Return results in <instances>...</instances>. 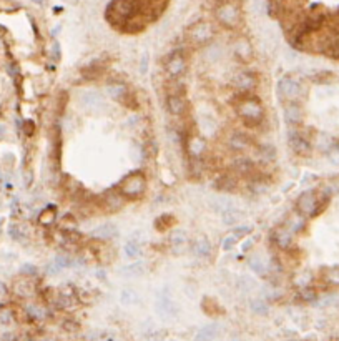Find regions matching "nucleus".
I'll return each mask as SVG.
<instances>
[{
	"label": "nucleus",
	"mask_w": 339,
	"mask_h": 341,
	"mask_svg": "<svg viewBox=\"0 0 339 341\" xmlns=\"http://www.w3.org/2000/svg\"><path fill=\"white\" fill-rule=\"evenodd\" d=\"M77 301H78V298L70 295V293L60 291L54 296V305L57 310H72V308H75Z\"/></svg>",
	"instance_id": "obj_19"
},
{
	"label": "nucleus",
	"mask_w": 339,
	"mask_h": 341,
	"mask_svg": "<svg viewBox=\"0 0 339 341\" xmlns=\"http://www.w3.org/2000/svg\"><path fill=\"white\" fill-rule=\"evenodd\" d=\"M54 58H55V60H58V58H60V49H58V44H55L54 45Z\"/></svg>",
	"instance_id": "obj_55"
},
{
	"label": "nucleus",
	"mask_w": 339,
	"mask_h": 341,
	"mask_svg": "<svg viewBox=\"0 0 339 341\" xmlns=\"http://www.w3.org/2000/svg\"><path fill=\"white\" fill-rule=\"evenodd\" d=\"M220 333V326L216 323H210L200 329L195 336V341H215Z\"/></svg>",
	"instance_id": "obj_23"
},
{
	"label": "nucleus",
	"mask_w": 339,
	"mask_h": 341,
	"mask_svg": "<svg viewBox=\"0 0 339 341\" xmlns=\"http://www.w3.org/2000/svg\"><path fill=\"white\" fill-rule=\"evenodd\" d=\"M213 35H215L213 27L206 22H200L197 25H193L188 32V39L193 45H206L213 39Z\"/></svg>",
	"instance_id": "obj_8"
},
{
	"label": "nucleus",
	"mask_w": 339,
	"mask_h": 341,
	"mask_svg": "<svg viewBox=\"0 0 339 341\" xmlns=\"http://www.w3.org/2000/svg\"><path fill=\"white\" fill-rule=\"evenodd\" d=\"M148 67H150V58H148V53L145 52L141 57V62H140V73H148Z\"/></svg>",
	"instance_id": "obj_50"
},
{
	"label": "nucleus",
	"mask_w": 339,
	"mask_h": 341,
	"mask_svg": "<svg viewBox=\"0 0 339 341\" xmlns=\"http://www.w3.org/2000/svg\"><path fill=\"white\" fill-rule=\"evenodd\" d=\"M166 110L172 115H185L188 110V102L185 95H168L166 97Z\"/></svg>",
	"instance_id": "obj_15"
},
{
	"label": "nucleus",
	"mask_w": 339,
	"mask_h": 341,
	"mask_svg": "<svg viewBox=\"0 0 339 341\" xmlns=\"http://www.w3.org/2000/svg\"><path fill=\"white\" fill-rule=\"evenodd\" d=\"M233 50H235V57L241 63H248L253 60V45L250 40L245 39V37H240V39L235 42Z\"/></svg>",
	"instance_id": "obj_13"
},
{
	"label": "nucleus",
	"mask_w": 339,
	"mask_h": 341,
	"mask_svg": "<svg viewBox=\"0 0 339 341\" xmlns=\"http://www.w3.org/2000/svg\"><path fill=\"white\" fill-rule=\"evenodd\" d=\"M286 228H288V230H291L293 233H299L304 228L303 216H301L299 213H298V215H294V216H289L288 221H286Z\"/></svg>",
	"instance_id": "obj_34"
},
{
	"label": "nucleus",
	"mask_w": 339,
	"mask_h": 341,
	"mask_svg": "<svg viewBox=\"0 0 339 341\" xmlns=\"http://www.w3.org/2000/svg\"><path fill=\"white\" fill-rule=\"evenodd\" d=\"M185 92V85H182V82H178L177 78H172V82L168 80L166 83V97L168 95H183Z\"/></svg>",
	"instance_id": "obj_40"
},
{
	"label": "nucleus",
	"mask_w": 339,
	"mask_h": 341,
	"mask_svg": "<svg viewBox=\"0 0 339 341\" xmlns=\"http://www.w3.org/2000/svg\"><path fill=\"white\" fill-rule=\"evenodd\" d=\"M288 145L293 150V153L299 157H308L311 155V142L308 140V137L304 133H301L299 130H289L288 132Z\"/></svg>",
	"instance_id": "obj_6"
},
{
	"label": "nucleus",
	"mask_w": 339,
	"mask_h": 341,
	"mask_svg": "<svg viewBox=\"0 0 339 341\" xmlns=\"http://www.w3.org/2000/svg\"><path fill=\"white\" fill-rule=\"evenodd\" d=\"M145 341H163L165 339V331H148L143 334Z\"/></svg>",
	"instance_id": "obj_47"
},
{
	"label": "nucleus",
	"mask_w": 339,
	"mask_h": 341,
	"mask_svg": "<svg viewBox=\"0 0 339 341\" xmlns=\"http://www.w3.org/2000/svg\"><path fill=\"white\" fill-rule=\"evenodd\" d=\"M216 19L218 22L226 27V29H235V27L240 24V12L235 5H221V7L216 10Z\"/></svg>",
	"instance_id": "obj_10"
},
{
	"label": "nucleus",
	"mask_w": 339,
	"mask_h": 341,
	"mask_svg": "<svg viewBox=\"0 0 339 341\" xmlns=\"http://www.w3.org/2000/svg\"><path fill=\"white\" fill-rule=\"evenodd\" d=\"M188 243V235L185 230H173L172 237H169V245L175 252H182L185 248V245Z\"/></svg>",
	"instance_id": "obj_27"
},
{
	"label": "nucleus",
	"mask_w": 339,
	"mask_h": 341,
	"mask_svg": "<svg viewBox=\"0 0 339 341\" xmlns=\"http://www.w3.org/2000/svg\"><path fill=\"white\" fill-rule=\"evenodd\" d=\"M103 72H105V67L102 65V63L93 62V63H90L88 67L83 68L82 75H83L85 80H90V82H93V80H98L100 77H102Z\"/></svg>",
	"instance_id": "obj_26"
},
{
	"label": "nucleus",
	"mask_w": 339,
	"mask_h": 341,
	"mask_svg": "<svg viewBox=\"0 0 339 341\" xmlns=\"http://www.w3.org/2000/svg\"><path fill=\"white\" fill-rule=\"evenodd\" d=\"M82 105L85 106V108H95V106H100L102 105V97H100L98 93H95V92H87V93H83V97H82Z\"/></svg>",
	"instance_id": "obj_32"
},
{
	"label": "nucleus",
	"mask_w": 339,
	"mask_h": 341,
	"mask_svg": "<svg viewBox=\"0 0 339 341\" xmlns=\"http://www.w3.org/2000/svg\"><path fill=\"white\" fill-rule=\"evenodd\" d=\"M123 253H125V257L130 258V260H133V258L138 257V255H140L138 242H135V240H128V242L125 243V247H123Z\"/></svg>",
	"instance_id": "obj_35"
},
{
	"label": "nucleus",
	"mask_w": 339,
	"mask_h": 341,
	"mask_svg": "<svg viewBox=\"0 0 339 341\" xmlns=\"http://www.w3.org/2000/svg\"><path fill=\"white\" fill-rule=\"evenodd\" d=\"M248 266H250V270H253L254 273L259 275V276H268V263L264 262V260L259 257V255H254L250 260H248Z\"/></svg>",
	"instance_id": "obj_28"
},
{
	"label": "nucleus",
	"mask_w": 339,
	"mask_h": 341,
	"mask_svg": "<svg viewBox=\"0 0 339 341\" xmlns=\"http://www.w3.org/2000/svg\"><path fill=\"white\" fill-rule=\"evenodd\" d=\"M155 308H156V313L160 315L161 318H175L178 315V305L173 301V298L168 295V293H160L156 298V303H155Z\"/></svg>",
	"instance_id": "obj_9"
},
{
	"label": "nucleus",
	"mask_w": 339,
	"mask_h": 341,
	"mask_svg": "<svg viewBox=\"0 0 339 341\" xmlns=\"http://www.w3.org/2000/svg\"><path fill=\"white\" fill-rule=\"evenodd\" d=\"M327 198H321L314 190H306L303 191L298 200H296V210L301 216H316L322 208H324V201Z\"/></svg>",
	"instance_id": "obj_2"
},
{
	"label": "nucleus",
	"mask_w": 339,
	"mask_h": 341,
	"mask_svg": "<svg viewBox=\"0 0 339 341\" xmlns=\"http://www.w3.org/2000/svg\"><path fill=\"white\" fill-rule=\"evenodd\" d=\"M145 190H146V180L141 172H133L126 175L118 185V191L121 193V196L130 200L140 198V196L145 193Z\"/></svg>",
	"instance_id": "obj_3"
},
{
	"label": "nucleus",
	"mask_w": 339,
	"mask_h": 341,
	"mask_svg": "<svg viewBox=\"0 0 339 341\" xmlns=\"http://www.w3.org/2000/svg\"><path fill=\"white\" fill-rule=\"evenodd\" d=\"M187 70V57L182 50H175L165 63V72L169 78L182 77Z\"/></svg>",
	"instance_id": "obj_7"
},
{
	"label": "nucleus",
	"mask_w": 339,
	"mask_h": 341,
	"mask_svg": "<svg viewBox=\"0 0 339 341\" xmlns=\"http://www.w3.org/2000/svg\"><path fill=\"white\" fill-rule=\"evenodd\" d=\"M276 92L279 98L284 100L286 103H289V102H298L303 90H301V83L293 75H284L278 80Z\"/></svg>",
	"instance_id": "obj_4"
},
{
	"label": "nucleus",
	"mask_w": 339,
	"mask_h": 341,
	"mask_svg": "<svg viewBox=\"0 0 339 341\" xmlns=\"http://www.w3.org/2000/svg\"><path fill=\"white\" fill-rule=\"evenodd\" d=\"M248 233H251V228H250V226H246V225H241V226H236L235 230H233L231 235H233V237H236L238 240H240V238H245V237L248 235Z\"/></svg>",
	"instance_id": "obj_49"
},
{
	"label": "nucleus",
	"mask_w": 339,
	"mask_h": 341,
	"mask_svg": "<svg viewBox=\"0 0 339 341\" xmlns=\"http://www.w3.org/2000/svg\"><path fill=\"white\" fill-rule=\"evenodd\" d=\"M253 243H254V240H253V238L246 240L245 245H243V247H241V250H243V252H248V250H250V248L253 247Z\"/></svg>",
	"instance_id": "obj_54"
},
{
	"label": "nucleus",
	"mask_w": 339,
	"mask_h": 341,
	"mask_svg": "<svg viewBox=\"0 0 339 341\" xmlns=\"http://www.w3.org/2000/svg\"><path fill=\"white\" fill-rule=\"evenodd\" d=\"M39 221L42 223V225H45V226H50L52 223L55 221V210L54 208H47L44 213L40 215L39 218Z\"/></svg>",
	"instance_id": "obj_42"
},
{
	"label": "nucleus",
	"mask_w": 339,
	"mask_h": 341,
	"mask_svg": "<svg viewBox=\"0 0 339 341\" xmlns=\"http://www.w3.org/2000/svg\"><path fill=\"white\" fill-rule=\"evenodd\" d=\"M326 281L329 285L339 286V266H334V268L326 271Z\"/></svg>",
	"instance_id": "obj_44"
},
{
	"label": "nucleus",
	"mask_w": 339,
	"mask_h": 341,
	"mask_svg": "<svg viewBox=\"0 0 339 341\" xmlns=\"http://www.w3.org/2000/svg\"><path fill=\"white\" fill-rule=\"evenodd\" d=\"M268 188H269L268 180H264L261 177H253L250 185H248V190H251L253 193H256V195L264 193V191H268Z\"/></svg>",
	"instance_id": "obj_30"
},
{
	"label": "nucleus",
	"mask_w": 339,
	"mask_h": 341,
	"mask_svg": "<svg viewBox=\"0 0 339 341\" xmlns=\"http://www.w3.org/2000/svg\"><path fill=\"white\" fill-rule=\"evenodd\" d=\"M236 243H238V238L236 237H233V235H228L223 238V242H221V248L225 250V252H230V250H233L236 247Z\"/></svg>",
	"instance_id": "obj_46"
},
{
	"label": "nucleus",
	"mask_w": 339,
	"mask_h": 341,
	"mask_svg": "<svg viewBox=\"0 0 339 341\" xmlns=\"http://www.w3.org/2000/svg\"><path fill=\"white\" fill-rule=\"evenodd\" d=\"M259 157L263 160H273L276 157V152H274L273 147H261L259 148Z\"/></svg>",
	"instance_id": "obj_48"
},
{
	"label": "nucleus",
	"mask_w": 339,
	"mask_h": 341,
	"mask_svg": "<svg viewBox=\"0 0 339 341\" xmlns=\"http://www.w3.org/2000/svg\"><path fill=\"white\" fill-rule=\"evenodd\" d=\"M233 172L236 175H241V177H251L254 173V170H256V165L251 158H246V157H240L236 158L235 162H233Z\"/></svg>",
	"instance_id": "obj_16"
},
{
	"label": "nucleus",
	"mask_w": 339,
	"mask_h": 341,
	"mask_svg": "<svg viewBox=\"0 0 339 341\" xmlns=\"http://www.w3.org/2000/svg\"><path fill=\"white\" fill-rule=\"evenodd\" d=\"M327 157L331 158V162L337 165L339 163V147H331L329 148V153H327Z\"/></svg>",
	"instance_id": "obj_52"
},
{
	"label": "nucleus",
	"mask_w": 339,
	"mask_h": 341,
	"mask_svg": "<svg viewBox=\"0 0 339 341\" xmlns=\"http://www.w3.org/2000/svg\"><path fill=\"white\" fill-rule=\"evenodd\" d=\"M0 341H12V338H10V334H5V336L0 339Z\"/></svg>",
	"instance_id": "obj_56"
},
{
	"label": "nucleus",
	"mask_w": 339,
	"mask_h": 341,
	"mask_svg": "<svg viewBox=\"0 0 339 341\" xmlns=\"http://www.w3.org/2000/svg\"><path fill=\"white\" fill-rule=\"evenodd\" d=\"M123 203H125V198L121 196L120 191H108V193H105L103 196V206L108 211L120 210L121 206H123Z\"/></svg>",
	"instance_id": "obj_21"
},
{
	"label": "nucleus",
	"mask_w": 339,
	"mask_h": 341,
	"mask_svg": "<svg viewBox=\"0 0 339 341\" xmlns=\"http://www.w3.org/2000/svg\"><path fill=\"white\" fill-rule=\"evenodd\" d=\"M215 188L218 191H223V193L235 191L238 188V180L235 175H221L215 180Z\"/></svg>",
	"instance_id": "obj_22"
},
{
	"label": "nucleus",
	"mask_w": 339,
	"mask_h": 341,
	"mask_svg": "<svg viewBox=\"0 0 339 341\" xmlns=\"http://www.w3.org/2000/svg\"><path fill=\"white\" fill-rule=\"evenodd\" d=\"M298 298L304 303H311L317 298V293L312 286H304V288H299L298 291Z\"/></svg>",
	"instance_id": "obj_38"
},
{
	"label": "nucleus",
	"mask_w": 339,
	"mask_h": 341,
	"mask_svg": "<svg viewBox=\"0 0 339 341\" xmlns=\"http://www.w3.org/2000/svg\"><path fill=\"white\" fill-rule=\"evenodd\" d=\"M256 286H258L256 280H254V278H251V276H248V275L241 276V278H240V281H238V288H240L241 291H245V293H248V291H253V290H256Z\"/></svg>",
	"instance_id": "obj_37"
},
{
	"label": "nucleus",
	"mask_w": 339,
	"mask_h": 341,
	"mask_svg": "<svg viewBox=\"0 0 339 341\" xmlns=\"http://www.w3.org/2000/svg\"><path fill=\"white\" fill-rule=\"evenodd\" d=\"M187 150L192 158H201L206 150V140L203 137H192L187 143Z\"/></svg>",
	"instance_id": "obj_20"
},
{
	"label": "nucleus",
	"mask_w": 339,
	"mask_h": 341,
	"mask_svg": "<svg viewBox=\"0 0 339 341\" xmlns=\"http://www.w3.org/2000/svg\"><path fill=\"white\" fill-rule=\"evenodd\" d=\"M120 303L121 305H125V306H135V305H138L140 303V296H138V293H136L135 290H130V288H126L120 293Z\"/></svg>",
	"instance_id": "obj_29"
},
{
	"label": "nucleus",
	"mask_w": 339,
	"mask_h": 341,
	"mask_svg": "<svg viewBox=\"0 0 339 341\" xmlns=\"http://www.w3.org/2000/svg\"><path fill=\"white\" fill-rule=\"evenodd\" d=\"M283 117H284V122L289 127H296L303 122L304 113H303V108H301V105L298 102H289L284 106Z\"/></svg>",
	"instance_id": "obj_14"
},
{
	"label": "nucleus",
	"mask_w": 339,
	"mask_h": 341,
	"mask_svg": "<svg viewBox=\"0 0 339 341\" xmlns=\"http://www.w3.org/2000/svg\"><path fill=\"white\" fill-rule=\"evenodd\" d=\"M200 127L206 135H213L216 132V124H215V120H211V119H201Z\"/></svg>",
	"instance_id": "obj_43"
},
{
	"label": "nucleus",
	"mask_w": 339,
	"mask_h": 341,
	"mask_svg": "<svg viewBox=\"0 0 339 341\" xmlns=\"http://www.w3.org/2000/svg\"><path fill=\"white\" fill-rule=\"evenodd\" d=\"M107 93L110 98L113 100H120V102H125V98L130 95V90L125 83H110L107 87Z\"/></svg>",
	"instance_id": "obj_24"
},
{
	"label": "nucleus",
	"mask_w": 339,
	"mask_h": 341,
	"mask_svg": "<svg viewBox=\"0 0 339 341\" xmlns=\"http://www.w3.org/2000/svg\"><path fill=\"white\" fill-rule=\"evenodd\" d=\"M145 273V266L143 263H133L130 266H125V268H121V275L125 276V278H138Z\"/></svg>",
	"instance_id": "obj_31"
},
{
	"label": "nucleus",
	"mask_w": 339,
	"mask_h": 341,
	"mask_svg": "<svg viewBox=\"0 0 339 341\" xmlns=\"http://www.w3.org/2000/svg\"><path fill=\"white\" fill-rule=\"evenodd\" d=\"M172 225H173L172 215H161V216H158L155 220V228H156V230H160V232L169 230V226H172Z\"/></svg>",
	"instance_id": "obj_41"
},
{
	"label": "nucleus",
	"mask_w": 339,
	"mask_h": 341,
	"mask_svg": "<svg viewBox=\"0 0 339 341\" xmlns=\"http://www.w3.org/2000/svg\"><path fill=\"white\" fill-rule=\"evenodd\" d=\"M5 291V286L2 285V283H0V293H4Z\"/></svg>",
	"instance_id": "obj_57"
},
{
	"label": "nucleus",
	"mask_w": 339,
	"mask_h": 341,
	"mask_svg": "<svg viewBox=\"0 0 339 341\" xmlns=\"http://www.w3.org/2000/svg\"><path fill=\"white\" fill-rule=\"evenodd\" d=\"M12 321H14V316H12V311L10 310H4L2 313H0V323L10 324Z\"/></svg>",
	"instance_id": "obj_51"
},
{
	"label": "nucleus",
	"mask_w": 339,
	"mask_h": 341,
	"mask_svg": "<svg viewBox=\"0 0 339 341\" xmlns=\"http://www.w3.org/2000/svg\"><path fill=\"white\" fill-rule=\"evenodd\" d=\"M27 313L32 319H37V321H42V319H45L49 316V313H47L45 308H42L39 305H30L27 306Z\"/></svg>",
	"instance_id": "obj_36"
},
{
	"label": "nucleus",
	"mask_w": 339,
	"mask_h": 341,
	"mask_svg": "<svg viewBox=\"0 0 339 341\" xmlns=\"http://www.w3.org/2000/svg\"><path fill=\"white\" fill-rule=\"evenodd\" d=\"M221 220H223L226 226H235L243 220V211L235 208V206H230V208H226L221 213Z\"/></svg>",
	"instance_id": "obj_25"
},
{
	"label": "nucleus",
	"mask_w": 339,
	"mask_h": 341,
	"mask_svg": "<svg viewBox=\"0 0 339 341\" xmlns=\"http://www.w3.org/2000/svg\"><path fill=\"white\" fill-rule=\"evenodd\" d=\"M62 326L65 328L67 331H77V329H78V324L75 321H72V319H67V321H63Z\"/></svg>",
	"instance_id": "obj_53"
},
{
	"label": "nucleus",
	"mask_w": 339,
	"mask_h": 341,
	"mask_svg": "<svg viewBox=\"0 0 339 341\" xmlns=\"http://www.w3.org/2000/svg\"><path fill=\"white\" fill-rule=\"evenodd\" d=\"M116 235H118V228H116L113 223H102V225H98L95 230L92 232V237L100 240V242H108V240H113Z\"/></svg>",
	"instance_id": "obj_17"
},
{
	"label": "nucleus",
	"mask_w": 339,
	"mask_h": 341,
	"mask_svg": "<svg viewBox=\"0 0 339 341\" xmlns=\"http://www.w3.org/2000/svg\"><path fill=\"white\" fill-rule=\"evenodd\" d=\"M236 113L238 117L245 122L246 127H254L261 125L264 120V106L261 103V100L254 95H243L236 103Z\"/></svg>",
	"instance_id": "obj_1"
},
{
	"label": "nucleus",
	"mask_w": 339,
	"mask_h": 341,
	"mask_svg": "<svg viewBox=\"0 0 339 341\" xmlns=\"http://www.w3.org/2000/svg\"><path fill=\"white\" fill-rule=\"evenodd\" d=\"M273 242L279 250H289L293 248L294 245V233L288 230L286 226H278L276 230L273 232Z\"/></svg>",
	"instance_id": "obj_12"
},
{
	"label": "nucleus",
	"mask_w": 339,
	"mask_h": 341,
	"mask_svg": "<svg viewBox=\"0 0 339 341\" xmlns=\"http://www.w3.org/2000/svg\"><path fill=\"white\" fill-rule=\"evenodd\" d=\"M54 263L57 265L58 270H67V268H72V266H77L78 260L70 257V255H58V257L54 260Z\"/></svg>",
	"instance_id": "obj_33"
},
{
	"label": "nucleus",
	"mask_w": 339,
	"mask_h": 341,
	"mask_svg": "<svg viewBox=\"0 0 339 341\" xmlns=\"http://www.w3.org/2000/svg\"><path fill=\"white\" fill-rule=\"evenodd\" d=\"M311 283V273L309 271H304V273H299L294 278V285L299 286V288H304V286H309Z\"/></svg>",
	"instance_id": "obj_45"
},
{
	"label": "nucleus",
	"mask_w": 339,
	"mask_h": 341,
	"mask_svg": "<svg viewBox=\"0 0 339 341\" xmlns=\"http://www.w3.org/2000/svg\"><path fill=\"white\" fill-rule=\"evenodd\" d=\"M228 147H230L233 152H248L254 147V142L250 135H246V133L235 132L230 138H228Z\"/></svg>",
	"instance_id": "obj_11"
},
{
	"label": "nucleus",
	"mask_w": 339,
	"mask_h": 341,
	"mask_svg": "<svg viewBox=\"0 0 339 341\" xmlns=\"http://www.w3.org/2000/svg\"><path fill=\"white\" fill-rule=\"evenodd\" d=\"M192 253L197 258H208L211 253V242L205 235L197 237L192 243Z\"/></svg>",
	"instance_id": "obj_18"
},
{
	"label": "nucleus",
	"mask_w": 339,
	"mask_h": 341,
	"mask_svg": "<svg viewBox=\"0 0 339 341\" xmlns=\"http://www.w3.org/2000/svg\"><path fill=\"white\" fill-rule=\"evenodd\" d=\"M231 83L241 95H248L258 87V75L253 70H240L233 75Z\"/></svg>",
	"instance_id": "obj_5"
},
{
	"label": "nucleus",
	"mask_w": 339,
	"mask_h": 341,
	"mask_svg": "<svg viewBox=\"0 0 339 341\" xmlns=\"http://www.w3.org/2000/svg\"><path fill=\"white\" fill-rule=\"evenodd\" d=\"M250 306H251V311L256 313V315H268V313H269L268 303L264 301L263 298H259V300H253L250 303Z\"/></svg>",
	"instance_id": "obj_39"
}]
</instances>
